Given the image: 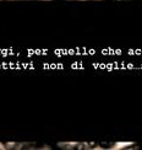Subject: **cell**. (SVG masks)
<instances>
[{
	"label": "cell",
	"mask_w": 142,
	"mask_h": 150,
	"mask_svg": "<svg viewBox=\"0 0 142 150\" xmlns=\"http://www.w3.org/2000/svg\"><path fill=\"white\" fill-rule=\"evenodd\" d=\"M98 145H99L101 148H103V149H110V148L114 146V143H112V142H101Z\"/></svg>",
	"instance_id": "obj_1"
}]
</instances>
